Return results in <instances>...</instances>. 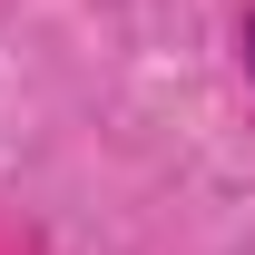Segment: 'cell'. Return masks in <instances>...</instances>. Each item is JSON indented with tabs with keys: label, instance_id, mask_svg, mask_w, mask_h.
<instances>
[{
	"label": "cell",
	"instance_id": "obj_1",
	"mask_svg": "<svg viewBox=\"0 0 255 255\" xmlns=\"http://www.w3.org/2000/svg\"><path fill=\"white\" fill-rule=\"evenodd\" d=\"M246 69H255V20H246Z\"/></svg>",
	"mask_w": 255,
	"mask_h": 255
}]
</instances>
